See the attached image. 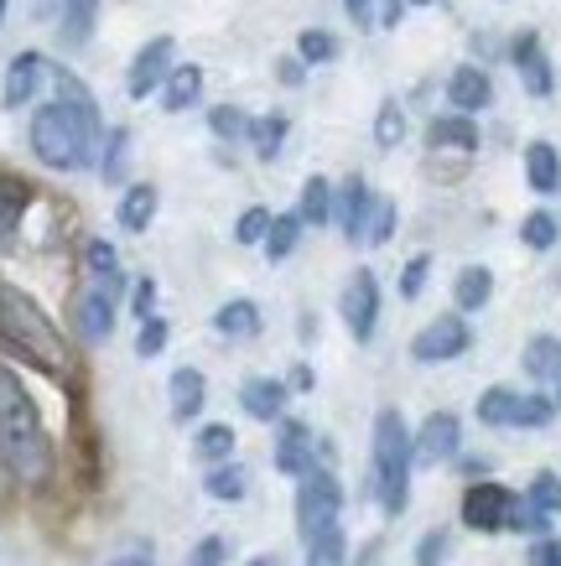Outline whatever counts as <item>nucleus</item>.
<instances>
[{
    "instance_id": "nucleus-1",
    "label": "nucleus",
    "mask_w": 561,
    "mask_h": 566,
    "mask_svg": "<svg viewBox=\"0 0 561 566\" xmlns=\"http://www.w3.org/2000/svg\"><path fill=\"white\" fill-rule=\"evenodd\" d=\"M52 88H58V99L32 109L27 140H32V156L42 167L79 172L100 156V104L69 69H52Z\"/></svg>"
},
{
    "instance_id": "nucleus-2",
    "label": "nucleus",
    "mask_w": 561,
    "mask_h": 566,
    "mask_svg": "<svg viewBox=\"0 0 561 566\" xmlns=\"http://www.w3.org/2000/svg\"><path fill=\"white\" fill-rule=\"evenodd\" d=\"M0 463L21 489H48L58 473V447H52L42 411L17 379V369L0 364Z\"/></svg>"
},
{
    "instance_id": "nucleus-3",
    "label": "nucleus",
    "mask_w": 561,
    "mask_h": 566,
    "mask_svg": "<svg viewBox=\"0 0 561 566\" xmlns=\"http://www.w3.org/2000/svg\"><path fill=\"white\" fill-rule=\"evenodd\" d=\"M0 354L32 364V369H42L52 379L73 375V348L63 338V327L52 323L21 286H11L6 275H0Z\"/></svg>"
},
{
    "instance_id": "nucleus-4",
    "label": "nucleus",
    "mask_w": 561,
    "mask_h": 566,
    "mask_svg": "<svg viewBox=\"0 0 561 566\" xmlns=\"http://www.w3.org/2000/svg\"><path fill=\"white\" fill-rule=\"evenodd\" d=\"M411 473H416V447H411V427L406 416L385 406L374 416V431H370V489H374V504L385 515H406L411 504Z\"/></svg>"
},
{
    "instance_id": "nucleus-5",
    "label": "nucleus",
    "mask_w": 561,
    "mask_h": 566,
    "mask_svg": "<svg viewBox=\"0 0 561 566\" xmlns=\"http://www.w3.org/2000/svg\"><path fill=\"white\" fill-rule=\"evenodd\" d=\"M343 520V483L333 468H312L307 479H297V531L302 541L333 531Z\"/></svg>"
},
{
    "instance_id": "nucleus-6",
    "label": "nucleus",
    "mask_w": 561,
    "mask_h": 566,
    "mask_svg": "<svg viewBox=\"0 0 561 566\" xmlns=\"http://www.w3.org/2000/svg\"><path fill=\"white\" fill-rule=\"evenodd\" d=\"M120 302H125V275H110V281L89 275V286H79V296H73V327H79L84 344H104L110 338Z\"/></svg>"
},
{
    "instance_id": "nucleus-7",
    "label": "nucleus",
    "mask_w": 561,
    "mask_h": 566,
    "mask_svg": "<svg viewBox=\"0 0 561 566\" xmlns=\"http://www.w3.org/2000/svg\"><path fill=\"white\" fill-rule=\"evenodd\" d=\"M515 489H505L499 479H474L463 489V504H458V520L468 531L478 535H499L510 531V515H515Z\"/></svg>"
},
{
    "instance_id": "nucleus-8",
    "label": "nucleus",
    "mask_w": 561,
    "mask_h": 566,
    "mask_svg": "<svg viewBox=\"0 0 561 566\" xmlns=\"http://www.w3.org/2000/svg\"><path fill=\"white\" fill-rule=\"evenodd\" d=\"M474 348V323L463 312H443L411 338V359L416 364H453Z\"/></svg>"
},
{
    "instance_id": "nucleus-9",
    "label": "nucleus",
    "mask_w": 561,
    "mask_h": 566,
    "mask_svg": "<svg viewBox=\"0 0 561 566\" xmlns=\"http://www.w3.org/2000/svg\"><path fill=\"white\" fill-rule=\"evenodd\" d=\"M380 275L370 271V265H359L349 281H343V296H339V317L343 327L354 333V344H370L374 327H380Z\"/></svg>"
},
{
    "instance_id": "nucleus-10",
    "label": "nucleus",
    "mask_w": 561,
    "mask_h": 566,
    "mask_svg": "<svg viewBox=\"0 0 561 566\" xmlns=\"http://www.w3.org/2000/svg\"><path fill=\"white\" fill-rule=\"evenodd\" d=\"M276 473H287V479H307L312 468H323V452H318V437H312V427L307 421H297V416H281L276 421Z\"/></svg>"
},
{
    "instance_id": "nucleus-11",
    "label": "nucleus",
    "mask_w": 561,
    "mask_h": 566,
    "mask_svg": "<svg viewBox=\"0 0 561 566\" xmlns=\"http://www.w3.org/2000/svg\"><path fill=\"white\" fill-rule=\"evenodd\" d=\"M172 69H177V42H172V36H152V42L131 57L125 94H131V99H152V94H162V84L172 78Z\"/></svg>"
},
{
    "instance_id": "nucleus-12",
    "label": "nucleus",
    "mask_w": 561,
    "mask_h": 566,
    "mask_svg": "<svg viewBox=\"0 0 561 566\" xmlns=\"http://www.w3.org/2000/svg\"><path fill=\"white\" fill-rule=\"evenodd\" d=\"M411 447H416V468H443L463 452V421L453 411H432L422 427L411 431Z\"/></svg>"
},
{
    "instance_id": "nucleus-13",
    "label": "nucleus",
    "mask_w": 561,
    "mask_h": 566,
    "mask_svg": "<svg viewBox=\"0 0 561 566\" xmlns=\"http://www.w3.org/2000/svg\"><path fill=\"white\" fill-rule=\"evenodd\" d=\"M510 63L515 73H520V84H526L530 99H551L557 94V69H551V52H546V42L536 32H520L510 42Z\"/></svg>"
},
{
    "instance_id": "nucleus-14",
    "label": "nucleus",
    "mask_w": 561,
    "mask_h": 566,
    "mask_svg": "<svg viewBox=\"0 0 561 566\" xmlns=\"http://www.w3.org/2000/svg\"><path fill=\"white\" fill-rule=\"evenodd\" d=\"M48 84H52V63H48V57H42V52H17V57L6 63L0 104H6V109H21V104H32Z\"/></svg>"
},
{
    "instance_id": "nucleus-15",
    "label": "nucleus",
    "mask_w": 561,
    "mask_h": 566,
    "mask_svg": "<svg viewBox=\"0 0 561 566\" xmlns=\"http://www.w3.org/2000/svg\"><path fill=\"white\" fill-rule=\"evenodd\" d=\"M374 198H380V192H374L359 172L339 182V198H333V223H339V234H343L349 244H364V229H370Z\"/></svg>"
},
{
    "instance_id": "nucleus-16",
    "label": "nucleus",
    "mask_w": 561,
    "mask_h": 566,
    "mask_svg": "<svg viewBox=\"0 0 561 566\" xmlns=\"http://www.w3.org/2000/svg\"><path fill=\"white\" fill-rule=\"evenodd\" d=\"M37 188L21 172H0V250H17L21 219L32 213Z\"/></svg>"
},
{
    "instance_id": "nucleus-17",
    "label": "nucleus",
    "mask_w": 561,
    "mask_h": 566,
    "mask_svg": "<svg viewBox=\"0 0 561 566\" xmlns=\"http://www.w3.org/2000/svg\"><path fill=\"white\" fill-rule=\"evenodd\" d=\"M489 104H494L489 69H478V63H458V69L447 73V109H458V115H478V109H489Z\"/></svg>"
},
{
    "instance_id": "nucleus-18",
    "label": "nucleus",
    "mask_w": 561,
    "mask_h": 566,
    "mask_svg": "<svg viewBox=\"0 0 561 566\" xmlns=\"http://www.w3.org/2000/svg\"><path fill=\"white\" fill-rule=\"evenodd\" d=\"M478 120L474 115H458V109H447V115H432L426 120V146L432 151H458V156H474L478 151Z\"/></svg>"
},
{
    "instance_id": "nucleus-19",
    "label": "nucleus",
    "mask_w": 561,
    "mask_h": 566,
    "mask_svg": "<svg viewBox=\"0 0 561 566\" xmlns=\"http://www.w3.org/2000/svg\"><path fill=\"white\" fill-rule=\"evenodd\" d=\"M520 400H526V390H515V385H489V390L478 395L474 416L494 431H520Z\"/></svg>"
},
{
    "instance_id": "nucleus-20",
    "label": "nucleus",
    "mask_w": 561,
    "mask_h": 566,
    "mask_svg": "<svg viewBox=\"0 0 561 566\" xmlns=\"http://www.w3.org/2000/svg\"><path fill=\"white\" fill-rule=\"evenodd\" d=\"M526 188L536 198H557L561 192V151L551 140H530L526 146Z\"/></svg>"
},
{
    "instance_id": "nucleus-21",
    "label": "nucleus",
    "mask_w": 561,
    "mask_h": 566,
    "mask_svg": "<svg viewBox=\"0 0 561 566\" xmlns=\"http://www.w3.org/2000/svg\"><path fill=\"white\" fill-rule=\"evenodd\" d=\"M167 395H172V421H198V411H204V400H208V379H204V369H193V364L172 369Z\"/></svg>"
},
{
    "instance_id": "nucleus-22",
    "label": "nucleus",
    "mask_w": 561,
    "mask_h": 566,
    "mask_svg": "<svg viewBox=\"0 0 561 566\" xmlns=\"http://www.w3.org/2000/svg\"><path fill=\"white\" fill-rule=\"evenodd\" d=\"M287 395H291V385L256 375V379L239 385V406L256 416V421H281V416H287Z\"/></svg>"
},
{
    "instance_id": "nucleus-23",
    "label": "nucleus",
    "mask_w": 561,
    "mask_h": 566,
    "mask_svg": "<svg viewBox=\"0 0 561 566\" xmlns=\"http://www.w3.org/2000/svg\"><path fill=\"white\" fill-rule=\"evenodd\" d=\"M520 369H526L536 385H561V338L557 333H536L526 348H520Z\"/></svg>"
},
{
    "instance_id": "nucleus-24",
    "label": "nucleus",
    "mask_w": 561,
    "mask_h": 566,
    "mask_svg": "<svg viewBox=\"0 0 561 566\" xmlns=\"http://www.w3.org/2000/svg\"><path fill=\"white\" fill-rule=\"evenodd\" d=\"M156 203H162L156 182H131V188L120 192V203H115L120 229H131V234H146V229H152V219H156Z\"/></svg>"
},
{
    "instance_id": "nucleus-25",
    "label": "nucleus",
    "mask_w": 561,
    "mask_h": 566,
    "mask_svg": "<svg viewBox=\"0 0 561 566\" xmlns=\"http://www.w3.org/2000/svg\"><path fill=\"white\" fill-rule=\"evenodd\" d=\"M494 302V271L489 265H463L458 275H453V307L463 312V317H474V312H484Z\"/></svg>"
},
{
    "instance_id": "nucleus-26",
    "label": "nucleus",
    "mask_w": 561,
    "mask_h": 566,
    "mask_svg": "<svg viewBox=\"0 0 561 566\" xmlns=\"http://www.w3.org/2000/svg\"><path fill=\"white\" fill-rule=\"evenodd\" d=\"M198 94H204V69H198V63H177V69H172V78L162 84V109L183 115V109H193V104H198Z\"/></svg>"
},
{
    "instance_id": "nucleus-27",
    "label": "nucleus",
    "mask_w": 561,
    "mask_h": 566,
    "mask_svg": "<svg viewBox=\"0 0 561 566\" xmlns=\"http://www.w3.org/2000/svg\"><path fill=\"white\" fill-rule=\"evenodd\" d=\"M333 198H339V188H333L328 177H307L302 203H297V219H302L307 229H328V223H333Z\"/></svg>"
},
{
    "instance_id": "nucleus-28",
    "label": "nucleus",
    "mask_w": 561,
    "mask_h": 566,
    "mask_svg": "<svg viewBox=\"0 0 561 566\" xmlns=\"http://www.w3.org/2000/svg\"><path fill=\"white\" fill-rule=\"evenodd\" d=\"M520 244L536 250V255H551V250L561 244V219L551 213V208H530L526 219H520Z\"/></svg>"
},
{
    "instance_id": "nucleus-29",
    "label": "nucleus",
    "mask_w": 561,
    "mask_h": 566,
    "mask_svg": "<svg viewBox=\"0 0 561 566\" xmlns=\"http://www.w3.org/2000/svg\"><path fill=\"white\" fill-rule=\"evenodd\" d=\"M214 327H219L224 338H256L260 333V307L250 302V296H235V302H224V307L214 312Z\"/></svg>"
},
{
    "instance_id": "nucleus-30",
    "label": "nucleus",
    "mask_w": 561,
    "mask_h": 566,
    "mask_svg": "<svg viewBox=\"0 0 561 566\" xmlns=\"http://www.w3.org/2000/svg\"><path fill=\"white\" fill-rule=\"evenodd\" d=\"M302 229H307V223L297 219V213H276V219H271V234H266V244H260V250H266V260H271V265H281V260L297 255Z\"/></svg>"
},
{
    "instance_id": "nucleus-31",
    "label": "nucleus",
    "mask_w": 561,
    "mask_h": 566,
    "mask_svg": "<svg viewBox=\"0 0 561 566\" xmlns=\"http://www.w3.org/2000/svg\"><path fill=\"white\" fill-rule=\"evenodd\" d=\"M125 172H131V130L115 125V130L104 136V146H100V177L115 188V182H125Z\"/></svg>"
},
{
    "instance_id": "nucleus-32",
    "label": "nucleus",
    "mask_w": 561,
    "mask_h": 566,
    "mask_svg": "<svg viewBox=\"0 0 561 566\" xmlns=\"http://www.w3.org/2000/svg\"><path fill=\"white\" fill-rule=\"evenodd\" d=\"M193 452H198L208 468L235 463V427H224V421H208V427H198V442H193Z\"/></svg>"
},
{
    "instance_id": "nucleus-33",
    "label": "nucleus",
    "mask_w": 561,
    "mask_h": 566,
    "mask_svg": "<svg viewBox=\"0 0 561 566\" xmlns=\"http://www.w3.org/2000/svg\"><path fill=\"white\" fill-rule=\"evenodd\" d=\"M94 21H100V0H63V42L69 48H84L94 36Z\"/></svg>"
},
{
    "instance_id": "nucleus-34",
    "label": "nucleus",
    "mask_w": 561,
    "mask_h": 566,
    "mask_svg": "<svg viewBox=\"0 0 561 566\" xmlns=\"http://www.w3.org/2000/svg\"><path fill=\"white\" fill-rule=\"evenodd\" d=\"M287 130H291V120L281 115V109H271V115H260L256 130H250V146H256L260 161H276V151L287 146Z\"/></svg>"
},
{
    "instance_id": "nucleus-35",
    "label": "nucleus",
    "mask_w": 561,
    "mask_h": 566,
    "mask_svg": "<svg viewBox=\"0 0 561 566\" xmlns=\"http://www.w3.org/2000/svg\"><path fill=\"white\" fill-rule=\"evenodd\" d=\"M208 130H214L219 140H250L256 120H250L239 104H214V109H208Z\"/></svg>"
},
{
    "instance_id": "nucleus-36",
    "label": "nucleus",
    "mask_w": 561,
    "mask_h": 566,
    "mask_svg": "<svg viewBox=\"0 0 561 566\" xmlns=\"http://www.w3.org/2000/svg\"><path fill=\"white\" fill-rule=\"evenodd\" d=\"M307 566H349V541H343V525L312 535L307 541Z\"/></svg>"
},
{
    "instance_id": "nucleus-37",
    "label": "nucleus",
    "mask_w": 561,
    "mask_h": 566,
    "mask_svg": "<svg viewBox=\"0 0 561 566\" xmlns=\"http://www.w3.org/2000/svg\"><path fill=\"white\" fill-rule=\"evenodd\" d=\"M401 140H406V109H401V99H385L380 115H374V146H380V151H395Z\"/></svg>"
},
{
    "instance_id": "nucleus-38",
    "label": "nucleus",
    "mask_w": 561,
    "mask_h": 566,
    "mask_svg": "<svg viewBox=\"0 0 561 566\" xmlns=\"http://www.w3.org/2000/svg\"><path fill=\"white\" fill-rule=\"evenodd\" d=\"M526 499L541 510V515L561 520V473H557V468H541V473L526 483Z\"/></svg>"
},
{
    "instance_id": "nucleus-39",
    "label": "nucleus",
    "mask_w": 561,
    "mask_h": 566,
    "mask_svg": "<svg viewBox=\"0 0 561 566\" xmlns=\"http://www.w3.org/2000/svg\"><path fill=\"white\" fill-rule=\"evenodd\" d=\"M297 57H302L307 69H318V63H333V57H339V36L328 32V27H307V32L297 36Z\"/></svg>"
},
{
    "instance_id": "nucleus-40",
    "label": "nucleus",
    "mask_w": 561,
    "mask_h": 566,
    "mask_svg": "<svg viewBox=\"0 0 561 566\" xmlns=\"http://www.w3.org/2000/svg\"><path fill=\"white\" fill-rule=\"evenodd\" d=\"M204 489H208L214 499H224V504H235V499H245L250 479H245V468H239V463H219V468H208Z\"/></svg>"
},
{
    "instance_id": "nucleus-41",
    "label": "nucleus",
    "mask_w": 561,
    "mask_h": 566,
    "mask_svg": "<svg viewBox=\"0 0 561 566\" xmlns=\"http://www.w3.org/2000/svg\"><path fill=\"white\" fill-rule=\"evenodd\" d=\"M447 556H453V531H447V525H432V531L416 541V551H411L416 566H447Z\"/></svg>"
},
{
    "instance_id": "nucleus-42",
    "label": "nucleus",
    "mask_w": 561,
    "mask_h": 566,
    "mask_svg": "<svg viewBox=\"0 0 561 566\" xmlns=\"http://www.w3.org/2000/svg\"><path fill=\"white\" fill-rule=\"evenodd\" d=\"M395 223H401V208L395 198H374V213H370V229H364V244H391L395 240Z\"/></svg>"
},
{
    "instance_id": "nucleus-43",
    "label": "nucleus",
    "mask_w": 561,
    "mask_h": 566,
    "mask_svg": "<svg viewBox=\"0 0 561 566\" xmlns=\"http://www.w3.org/2000/svg\"><path fill=\"white\" fill-rule=\"evenodd\" d=\"M84 271L94 275V281H110V275H120V250L110 240H84Z\"/></svg>"
},
{
    "instance_id": "nucleus-44",
    "label": "nucleus",
    "mask_w": 561,
    "mask_h": 566,
    "mask_svg": "<svg viewBox=\"0 0 561 566\" xmlns=\"http://www.w3.org/2000/svg\"><path fill=\"white\" fill-rule=\"evenodd\" d=\"M172 344V323L167 317H141V333H136V354L141 359H156V354H162V348Z\"/></svg>"
},
{
    "instance_id": "nucleus-45",
    "label": "nucleus",
    "mask_w": 561,
    "mask_h": 566,
    "mask_svg": "<svg viewBox=\"0 0 561 566\" xmlns=\"http://www.w3.org/2000/svg\"><path fill=\"white\" fill-rule=\"evenodd\" d=\"M271 219L276 213H266V208H245L235 219V244H266V234H271Z\"/></svg>"
},
{
    "instance_id": "nucleus-46",
    "label": "nucleus",
    "mask_w": 561,
    "mask_h": 566,
    "mask_svg": "<svg viewBox=\"0 0 561 566\" xmlns=\"http://www.w3.org/2000/svg\"><path fill=\"white\" fill-rule=\"evenodd\" d=\"M426 281H432V255H411L406 265H401V296L416 302V296L426 292Z\"/></svg>"
},
{
    "instance_id": "nucleus-47",
    "label": "nucleus",
    "mask_w": 561,
    "mask_h": 566,
    "mask_svg": "<svg viewBox=\"0 0 561 566\" xmlns=\"http://www.w3.org/2000/svg\"><path fill=\"white\" fill-rule=\"evenodd\" d=\"M229 562V546H224V535H204L198 546L187 551V566H224Z\"/></svg>"
},
{
    "instance_id": "nucleus-48",
    "label": "nucleus",
    "mask_w": 561,
    "mask_h": 566,
    "mask_svg": "<svg viewBox=\"0 0 561 566\" xmlns=\"http://www.w3.org/2000/svg\"><path fill=\"white\" fill-rule=\"evenodd\" d=\"M526 566H561V535H541V541H530Z\"/></svg>"
},
{
    "instance_id": "nucleus-49",
    "label": "nucleus",
    "mask_w": 561,
    "mask_h": 566,
    "mask_svg": "<svg viewBox=\"0 0 561 566\" xmlns=\"http://www.w3.org/2000/svg\"><path fill=\"white\" fill-rule=\"evenodd\" d=\"M136 292H131V307H136V317H152L156 307V275H141V281H131Z\"/></svg>"
},
{
    "instance_id": "nucleus-50",
    "label": "nucleus",
    "mask_w": 561,
    "mask_h": 566,
    "mask_svg": "<svg viewBox=\"0 0 561 566\" xmlns=\"http://www.w3.org/2000/svg\"><path fill=\"white\" fill-rule=\"evenodd\" d=\"M302 73H307V63H302V57H281V63H276V78H281V84H287V88H297V84H302Z\"/></svg>"
},
{
    "instance_id": "nucleus-51",
    "label": "nucleus",
    "mask_w": 561,
    "mask_h": 566,
    "mask_svg": "<svg viewBox=\"0 0 561 566\" xmlns=\"http://www.w3.org/2000/svg\"><path fill=\"white\" fill-rule=\"evenodd\" d=\"M343 11L354 27H374V0H343Z\"/></svg>"
},
{
    "instance_id": "nucleus-52",
    "label": "nucleus",
    "mask_w": 561,
    "mask_h": 566,
    "mask_svg": "<svg viewBox=\"0 0 561 566\" xmlns=\"http://www.w3.org/2000/svg\"><path fill=\"white\" fill-rule=\"evenodd\" d=\"M401 11L406 0H380V27H401Z\"/></svg>"
},
{
    "instance_id": "nucleus-53",
    "label": "nucleus",
    "mask_w": 561,
    "mask_h": 566,
    "mask_svg": "<svg viewBox=\"0 0 561 566\" xmlns=\"http://www.w3.org/2000/svg\"><path fill=\"white\" fill-rule=\"evenodd\" d=\"M287 385H291V390H312V369H307V364H297Z\"/></svg>"
},
{
    "instance_id": "nucleus-54",
    "label": "nucleus",
    "mask_w": 561,
    "mask_h": 566,
    "mask_svg": "<svg viewBox=\"0 0 561 566\" xmlns=\"http://www.w3.org/2000/svg\"><path fill=\"white\" fill-rule=\"evenodd\" d=\"M115 566H152V562H146V556H141V551H136V556H120Z\"/></svg>"
},
{
    "instance_id": "nucleus-55",
    "label": "nucleus",
    "mask_w": 561,
    "mask_h": 566,
    "mask_svg": "<svg viewBox=\"0 0 561 566\" xmlns=\"http://www.w3.org/2000/svg\"><path fill=\"white\" fill-rule=\"evenodd\" d=\"M245 566H281L276 556H256V562H245Z\"/></svg>"
},
{
    "instance_id": "nucleus-56",
    "label": "nucleus",
    "mask_w": 561,
    "mask_h": 566,
    "mask_svg": "<svg viewBox=\"0 0 561 566\" xmlns=\"http://www.w3.org/2000/svg\"><path fill=\"white\" fill-rule=\"evenodd\" d=\"M406 6H437V0H406Z\"/></svg>"
},
{
    "instance_id": "nucleus-57",
    "label": "nucleus",
    "mask_w": 561,
    "mask_h": 566,
    "mask_svg": "<svg viewBox=\"0 0 561 566\" xmlns=\"http://www.w3.org/2000/svg\"><path fill=\"white\" fill-rule=\"evenodd\" d=\"M6 6H11V0H0V21H6Z\"/></svg>"
},
{
    "instance_id": "nucleus-58",
    "label": "nucleus",
    "mask_w": 561,
    "mask_h": 566,
    "mask_svg": "<svg viewBox=\"0 0 561 566\" xmlns=\"http://www.w3.org/2000/svg\"><path fill=\"white\" fill-rule=\"evenodd\" d=\"M557 411H561V385H557Z\"/></svg>"
}]
</instances>
